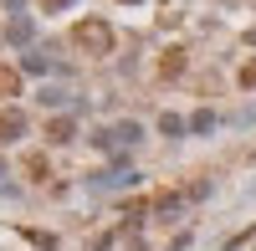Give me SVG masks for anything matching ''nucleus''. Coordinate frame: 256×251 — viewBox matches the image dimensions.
<instances>
[{
    "label": "nucleus",
    "instance_id": "1",
    "mask_svg": "<svg viewBox=\"0 0 256 251\" xmlns=\"http://www.w3.org/2000/svg\"><path fill=\"white\" fill-rule=\"evenodd\" d=\"M77 41L92 52H108V26H77Z\"/></svg>",
    "mask_w": 256,
    "mask_h": 251
},
{
    "label": "nucleus",
    "instance_id": "2",
    "mask_svg": "<svg viewBox=\"0 0 256 251\" xmlns=\"http://www.w3.org/2000/svg\"><path fill=\"white\" fill-rule=\"evenodd\" d=\"M246 82H256V67H246Z\"/></svg>",
    "mask_w": 256,
    "mask_h": 251
}]
</instances>
